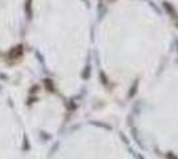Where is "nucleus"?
Instances as JSON below:
<instances>
[{"mask_svg": "<svg viewBox=\"0 0 178 159\" xmlns=\"http://www.w3.org/2000/svg\"><path fill=\"white\" fill-rule=\"evenodd\" d=\"M21 52H23V46L19 45V46H16V48L12 50V53H9V56H11V57H17V56L21 54Z\"/></svg>", "mask_w": 178, "mask_h": 159, "instance_id": "1", "label": "nucleus"}, {"mask_svg": "<svg viewBox=\"0 0 178 159\" xmlns=\"http://www.w3.org/2000/svg\"><path fill=\"white\" fill-rule=\"evenodd\" d=\"M31 2H32V0H27V3H25V12H27V17H28V19L32 17V12H31Z\"/></svg>", "mask_w": 178, "mask_h": 159, "instance_id": "2", "label": "nucleus"}, {"mask_svg": "<svg viewBox=\"0 0 178 159\" xmlns=\"http://www.w3.org/2000/svg\"><path fill=\"white\" fill-rule=\"evenodd\" d=\"M137 86H138V80H136L133 88H130V93H129V96H130V97H133V96L136 94V92H137Z\"/></svg>", "mask_w": 178, "mask_h": 159, "instance_id": "3", "label": "nucleus"}, {"mask_svg": "<svg viewBox=\"0 0 178 159\" xmlns=\"http://www.w3.org/2000/svg\"><path fill=\"white\" fill-rule=\"evenodd\" d=\"M163 7H165V8H166V11H167V12H169V13H170V15H171V16H174V15H175V12H174V9H173V8H171V6H170V4H169V3H163Z\"/></svg>", "mask_w": 178, "mask_h": 159, "instance_id": "4", "label": "nucleus"}, {"mask_svg": "<svg viewBox=\"0 0 178 159\" xmlns=\"http://www.w3.org/2000/svg\"><path fill=\"white\" fill-rule=\"evenodd\" d=\"M89 76H91V68L86 66V68H85V70H84V73H82V77L86 80V78H89Z\"/></svg>", "mask_w": 178, "mask_h": 159, "instance_id": "5", "label": "nucleus"}, {"mask_svg": "<svg viewBox=\"0 0 178 159\" xmlns=\"http://www.w3.org/2000/svg\"><path fill=\"white\" fill-rule=\"evenodd\" d=\"M133 135H134V139L137 141V143L142 147V143H141V141H140V138H138V135H137V130H136V129H133Z\"/></svg>", "mask_w": 178, "mask_h": 159, "instance_id": "6", "label": "nucleus"}, {"mask_svg": "<svg viewBox=\"0 0 178 159\" xmlns=\"http://www.w3.org/2000/svg\"><path fill=\"white\" fill-rule=\"evenodd\" d=\"M100 76H101V78H102V82H104L105 85H106V84H108V81H106V77H105V74L101 72V73H100Z\"/></svg>", "mask_w": 178, "mask_h": 159, "instance_id": "7", "label": "nucleus"}, {"mask_svg": "<svg viewBox=\"0 0 178 159\" xmlns=\"http://www.w3.org/2000/svg\"><path fill=\"white\" fill-rule=\"evenodd\" d=\"M167 158H169V159H177V156H173L171 154H167Z\"/></svg>", "mask_w": 178, "mask_h": 159, "instance_id": "8", "label": "nucleus"}, {"mask_svg": "<svg viewBox=\"0 0 178 159\" xmlns=\"http://www.w3.org/2000/svg\"><path fill=\"white\" fill-rule=\"evenodd\" d=\"M177 44H178V40H177Z\"/></svg>", "mask_w": 178, "mask_h": 159, "instance_id": "9", "label": "nucleus"}]
</instances>
